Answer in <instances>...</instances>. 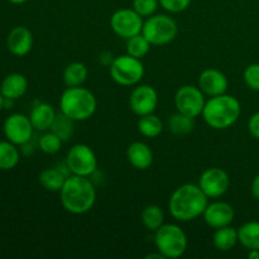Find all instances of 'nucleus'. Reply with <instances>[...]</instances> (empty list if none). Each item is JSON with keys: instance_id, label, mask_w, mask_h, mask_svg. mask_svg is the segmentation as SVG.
Listing matches in <instances>:
<instances>
[{"instance_id": "5", "label": "nucleus", "mask_w": 259, "mask_h": 259, "mask_svg": "<svg viewBox=\"0 0 259 259\" xmlns=\"http://www.w3.org/2000/svg\"><path fill=\"white\" fill-rule=\"evenodd\" d=\"M154 244L157 252L166 259L182 257L187 249V237L181 227L176 224H163L154 232Z\"/></svg>"}, {"instance_id": "13", "label": "nucleus", "mask_w": 259, "mask_h": 259, "mask_svg": "<svg viewBox=\"0 0 259 259\" xmlns=\"http://www.w3.org/2000/svg\"><path fill=\"white\" fill-rule=\"evenodd\" d=\"M158 105V94L149 85H139L129 96V106L136 115L143 116L152 114Z\"/></svg>"}, {"instance_id": "17", "label": "nucleus", "mask_w": 259, "mask_h": 259, "mask_svg": "<svg viewBox=\"0 0 259 259\" xmlns=\"http://www.w3.org/2000/svg\"><path fill=\"white\" fill-rule=\"evenodd\" d=\"M129 163L137 169H147L153 163V152L144 142H133L126 149Z\"/></svg>"}, {"instance_id": "31", "label": "nucleus", "mask_w": 259, "mask_h": 259, "mask_svg": "<svg viewBox=\"0 0 259 259\" xmlns=\"http://www.w3.org/2000/svg\"><path fill=\"white\" fill-rule=\"evenodd\" d=\"M158 0H133V9L138 13L141 17H151L156 13L158 8Z\"/></svg>"}, {"instance_id": "30", "label": "nucleus", "mask_w": 259, "mask_h": 259, "mask_svg": "<svg viewBox=\"0 0 259 259\" xmlns=\"http://www.w3.org/2000/svg\"><path fill=\"white\" fill-rule=\"evenodd\" d=\"M63 141L57 136L56 133H53L52 131L48 132V133H45L38 141V146H39V149L46 154H55L57 153L58 151L62 147Z\"/></svg>"}, {"instance_id": "40", "label": "nucleus", "mask_w": 259, "mask_h": 259, "mask_svg": "<svg viewBox=\"0 0 259 259\" xmlns=\"http://www.w3.org/2000/svg\"><path fill=\"white\" fill-rule=\"evenodd\" d=\"M3 109H4V96L0 93V111H2Z\"/></svg>"}, {"instance_id": "20", "label": "nucleus", "mask_w": 259, "mask_h": 259, "mask_svg": "<svg viewBox=\"0 0 259 259\" xmlns=\"http://www.w3.org/2000/svg\"><path fill=\"white\" fill-rule=\"evenodd\" d=\"M212 243L220 252H228L233 249L238 243V229L232 228L230 225L219 228L212 235Z\"/></svg>"}, {"instance_id": "26", "label": "nucleus", "mask_w": 259, "mask_h": 259, "mask_svg": "<svg viewBox=\"0 0 259 259\" xmlns=\"http://www.w3.org/2000/svg\"><path fill=\"white\" fill-rule=\"evenodd\" d=\"M142 223H143L144 228L149 232H156L157 229L164 224V214L162 211L161 207L158 205H148L143 209L141 215Z\"/></svg>"}, {"instance_id": "29", "label": "nucleus", "mask_w": 259, "mask_h": 259, "mask_svg": "<svg viewBox=\"0 0 259 259\" xmlns=\"http://www.w3.org/2000/svg\"><path fill=\"white\" fill-rule=\"evenodd\" d=\"M73 123H75V121H73L72 119L66 116L63 113H60L56 115L55 121H53L52 126H51V131H52L53 133L57 134L63 142H66L72 137L73 131H75Z\"/></svg>"}, {"instance_id": "28", "label": "nucleus", "mask_w": 259, "mask_h": 259, "mask_svg": "<svg viewBox=\"0 0 259 259\" xmlns=\"http://www.w3.org/2000/svg\"><path fill=\"white\" fill-rule=\"evenodd\" d=\"M151 46L152 45L149 43V40L142 33H139V34L133 35V37L126 39V53L142 60V58L148 55Z\"/></svg>"}, {"instance_id": "36", "label": "nucleus", "mask_w": 259, "mask_h": 259, "mask_svg": "<svg viewBox=\"0 0 259 259\" xmlns=\"http://www.w3.org/2000/svg\"><path fill=\"white\" fill-rule=\"evenodd\" d=\"M252 195L254 196V199H257L259 201V174L254 177L252 182Z\"/></svg>"}, {"instance_id": "6", "label": "nucleus", "mask_w": 259, "mask_h": 259, "mask_svg": "<svg viewBox=\"0 0 259 259\" xmlns=\"http://www.w3.org/2000/svg\"><path fill=\"white\" fill-rule=\"evenodd\" d=\"M177 23L166 14H153L147 18L142 34L152 46H163L172 42L177 35Z\"/></svg>"}, {"instance_id": "7", "label": "nucleus", "mask_w": 259, "mask_h": 259, "mask_svg": "<svg viewBox=\"0 0 259 259\" xmlns=\"http://www.w3.org/2000/svg\"><path fill=\"white\" fill-rule=\"evenodd\" d=\"M110 76L118 85L133 86L143 78L144 66L139 58L131 55H121L114 58L109 67Z\"/></svg>"}, {"instance_id": "32", "label": "nucleus", "mask_w": 259, "mask_h": 259, "mask_svg": "<svg viewBox=\"0 0 259 259\" xmlns=\"http://www.w3.org/2000/svg\"><path fill=\"white\" fill-rule=\"evenodd\" d=\"M245 85L253 91H259V63H252L244 70Z\"/></svg>"}, {"instance_id": "8", "label": "nucleus", "mask_w": 259, "mask_h": 259, "mask_svg": "<svg viewBox=\"0 0 259 259\" xmlns=\"http://www.w3.org/2000/svg\"><path fill=\"white\" fill-rule=\"evenodd\" d=\"M66 166L72 175L90 177L98 169V158L88 144H75L68 151Z\"/></svg>"}, {"instance_id": "4", "label": "nucleus", "mask_w": 259, "mask_h": 259, "mask_svg": "<svg viewBox=\"0 0 259 259\" xmlns=\"http://www.w3.org/2000/svg\"><path fill=\"white\" fill-rule=\"evenodd\" d=\"M98 106L95 95L82 86L67 88L60 98V110L73 121H85L94 115Z\"/></svg>"}, {"instance_id": "22", "label": "nucleus", "mask_w": 259, "mask_h": 259, "mask_svg": "<svg viewBox=\"0 0 259 259\" xmlns=\"http://www.w3.org/2000/svg\"><path fill=\"white\" fill-rule=\"evenodd\" d=\"M67 177L65 172L58 168H46L40 172L39 184L47 191L60 192Z\"/></svg>"}, {"instance_id": "3", "label": "nucleus", "mask_w": 259, "mask_h": 259, "mask_svg": "<svg viewBox=\"0 0 259 259\" xmlns=\"http://www.w3.org/2000/svg\"><path fill=\"white\" fill-rule=\"evenodd\" d=\"M242 113V106L235 96L223 95L212 96L205 103L202 118L211 128L222 131L228 129L237 123Z\"/></svg>"}, {"instance_id": "19", "label": "nucleus", "mask_w": 259, "mask_h": 259, "mask_svg": "<svg viewBox=\"0 0 259 259\" xmlns=\"http://www.w3.org/2000/svg\"><path fill=\"white\" fill-rule=\"evenodd\" d=\"M28 89V81L22 73H10L3 80L0 85V93L4 98L17 100L20 99Z\"/></svg>"}, {"instance_id": "39", "label": "nucleus", "mask_w": 259, "mask_h": 259, "mask_svg": "<svg viewBox=\"0 0 259 259\" xmlns=\"http://www.w3.org/2000/svg\"><path fill=\"white\" fill-rule=\"evenodd\" d=\"M9 3H12V4H15V5H20V4H24V3L29 2V0H8Z\"/></svg>"}, {"instance_id": "12", "label": "nucleus", "mask_w": 259, "mask_h": 259, "mask_svg": "<svg viewBox=\"0 0 259 259\" xmlns=\"http://www.w3.org/2000/svg\"><path fill=\"white\" fill-rule=\"evenodd\" d=\"M197 185L209 199H218L229 190L230 179L223 168L211 167L202 172Z\"/></svg>"}, {"instance_id": "33", "label": "nucleus", "mask_w": 259, "mask_h": 259, "mask_svg": "<svg viewBox=\"0 0 259 259\" xmlns=\"http://www.w3.org/2000/svg\"><path fill=\"white\" fill-rule=\"evenodd\" d=\"M161 7L169 13H181L191 4V0H158Z\"/></svg>"}, {"instance_id": "18", "label": "nucleus", "mask_w": 259, "mask_h": 259, "mask_svg": "<svg viewBox=\"0 0 259 259\" xmlns=\"http://www.w3.org/2000/svg\"><path fill=\"white\" fill-rule=\"evenodd\" d=\"M56 111L52 105L47 103H37L33 106L32 111L29 114V119L32 121L34 129L40 132H45L51 129L53 121L56 119Z\"/></svg>"}, {"instance_id": "34", "label": "nucleus", "mask_w": 259, "mask_h": 259, "mask_svg": "<svg viewBox=\"0 0 259 259\" xmlns=\"http://www.w3.org/2000/svg\"><path fill=\"white\" fill-rule=\"evenodd\" d=\"M248 131L252 134V137L259 141V111L250 116L249 121H248Z\"/></svg>"}, {"instance_id": "11", "label": "nucleus", "mask_w": 259, "mask_h": 259, "mask_svg": "<svg viewBox=\"0 0 259 259\" xmlns=\"http://www.w3.org/2000/svg\"><path fill=\"white\" fill-rule=\"evenodd\" d=\"M3 131H4L5 138L8 141L14 143L15 146H23V144L30 142L34 126H33L29 116L15 113L5 119Z\"/></svg>"}, {"instance_id": "15", "label": "nucleus", "mask_w": 259, "mask_h": 259, "mask_svg": "<svg viewBox=\"0 0 259 259\" xmlns=\"http://www.w3.org/2000/svg\"><path fill=\"white\" fill-rule=\"evenodd\" d=\"M228 85L227 76L217 68H206L199 76L200 90L210 98L227 93Z\"/></svg>"}, {"instance_id": "24", "label": "nucleus", "mask_w": 259, "mask_h": 259, "mask_svg": "<svg viewBox=\"0 0 259 259\" xmlns=\"http://www.w3.org/2000/svg\"><path fill=\"white\" fill-rule=\"evenodd\" d=\"M20 154L17 146L12 142L0 141V169L10 171L19 163Z\"/></svg>"}, {"instance_id": "2", "label": "nucleus", "mask_w": 259, "mask_h": 259, "mask_svg": "<svg viewBox=\"0 0 259 259\" xmlns=\"http://www.w3.org/2000/svg\"><path fill=\"white\" fill-rule=\"evenodd\" d=\"M63 209L73 215H82L90 211L96 201V190L89 177L72 175L66 179L60 191Z\"/></svg>"}, {"instance_id": "38", "label": "nucleus", "mask_w": 259, "mask_h": 259, "mask_svg": "<svg viewBox=\"0 0 259 259\" xmlns=\"http://www.w3.org/2000/svg\"><path fill=\"white\" fill-rule=\"evenodd\" d=\"M15 100H13V99H8V98H4V109H12L13 104H14Z\"/></svg>"}, {"instance_id": "10", "label": "nucleus", "mask_w": 259, "mask_h": 259, "mask_svg": "<svg viewBox=\"0 0 259 259\" xmlns=\"http://www.w3.org/2000/svg\"><path fill=\"white\" fill-rule=\"evenodd\" d=\"M143 24V17H141L134 9L128 8L116 10L110 18V27L113 32L124 39L142 33Z\"/></svg>"}, {"instance_id": "23", "label": "nucleus", "mask_w": 259, "mask_h": 259, "mask_svg": "<svg viewBox=\"0 0 259 259\" xmlns=\"http://www.w3.org/2000/svg\"><path fill=\"white\" fill-rule=\"evenodd\" d=\"M89 75L88 67L82 62H72L63 71V81L67 88L82 86Z\"/></svg>"}, {"instance_id": "27", "label": "nucleus", "mask_w": 259, "mask_h": 259, "mask_svg": "<svg viewBox=\"0 0 259 259\" xmlns=\"http://www.w3.org/2000/svg\"><path fill=\"white\" fill-rule=\"evenodd\" d=\"M138 131L142 136L147 138H156L163 131V123L153 113L147 114V115L141 116L138 120Z\"/></svg>"}, {"instance_id": "25", "label": "nucleus", "mask_w": 259, "mask_h": 259, "mask_svg": "<svg viewBox=\"0 0 259 259\" xmlns=\"http://www.w3.org/2000/svg\"><path fill=\"white\" fill-rule=\"evenodd\" d=\"M168 128L172 134L177 137H184L191 133L195 128V118L177 111L169 118Z\"/></svg>"}, {"instance_id": "16", "label": "nucleus", "mask_w": 259, "mask_h": 259, "mask_svg": "<svg viewBox=\"0 0 259 259\" xmlns=\"http://www.w3.org/2000/svg\"><path fill=\"white\" fill-rule=\"evenodd\" d=\"M7 47L9 52L17 57L28 55L33 47L32 32L23 25L14 27L7 37Z\"/></svg>"}, {"instance_id": "35", "label": "nucleus", "mask_w": 259, "mask_h": 259, "mask_svg": "<svg viewBox=\"0 0 259 259\" xmlns=\"http://www.w3.org/2000/svg\"><path fill=\"white\" fill-rule=\"evenodd\" d=\"M99 61H100L101 65L109 66V67H110V65L114 61V57L110 52H101L100 55H99Z\"/></svg>"}, {"instance_id": "37", "label": "nucleus", "mask_w": 259, "mask_h": 259, "mask_svg": "<svg viewBox=\"0 0 259 259\" xmlns=\"http://www.w3.org/2000/svg\"><path fill=\"white\" fill-rule=\"evenodd\" d=\"M248 258H249V259H259V249L248 250Z\"/></svg>"}, {"instance_id": "14", "label": "nucleus", "mask_w": 259, "mask_h": 259, "mask_svg": "<svg viewBox=\"0 0 259 259\" xmlns=\"http://www.w3.org/2000/svg\"><path fill=\"white\" fill-rule=\"evenodd\" d=\"M234 209L230 204L225 201H215L211 204H207L205 209L204 217L205 223L212 229H219V228L228 227L234 220Z\"/></svg>"}, {"instance_id": "1", "label": "nucleus", "mask_w": 259, "mask_h": 259, "mask_svg": "<svg viewBox=\"0 0 259 259\" xmlns=\"http://www.w3.org/2000/svg\"><path fill=\"white\" fill-rule=\"evenodd\" d=\"M209 197L199 185L185 184L177 187L168 201V210L172 218L179 222H191L204 214Z\"/></svg>"}, {"instance_id": "21", "label": "nucleus", "mask_w": 259, "mask_h": 259, "mask_svg": "<svg viewBox=\"0 0 259 259\" xmlns=\"http://www.w3.org/2000/svg\"><path fill=\"white\" fill-rule=\"evenodd\" d=\"M238 242L245 249H259V222H248L238 229Z\"/></svg>"}, {"instance_id": "9", "label": "nucleus", "mask_w": 259, "mask_h": 259, "mask_svg": "<svg viewBox=\"0 0 259 259\" xmlns=\"http://www.w3.org/2000/svg\"><path fill=\"white\" fill-rule=\"evenodd\" d=\"M205 103V94L200 90L199 86H181L175 95V106L177 111L191 118L201 115Z\"/></svg>"}]
</instances>
